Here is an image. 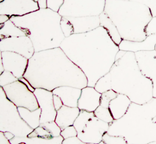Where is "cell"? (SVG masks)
Returning <instances> with one entry per match:
<instances>
[{
  "label": "cell",
  "mask_w": 156,
  "mask_h": 144,
  "mask_svg": "<svg viewBox=\"0 0 156 144\" xmlns=\"http://www.w3.org/2000/svg\"><path fill=\"white\" fill-rule=\"evenodd\" d=\"M62 16L49 8H40L22 16H12L10 20L29 37L33 44L37 40L62 43L65 36L62 31Z\"/></svg>",
  "instance_id": "cell-3"
},
{
  "label": "cell",
  "mask_w": 156,
  "mask_h": 144,
  "mask_svg": "<svg viewBox=\"0 0 156 144\" xmlns=\"http://www.w3.org/2000/svg\"><path fill=\"white\" fill-rule=\"evenodd\" d=\"M10 19V17L6 14H0V24H4Z\"/></svg>",
  "instance_id": "cell-20"
},
{
  "label": "cell",
  "mask_w": 156,
  "mask_h": 144,
  "mask_svg": "<svg viewBox=\"0 0 156 144\" xmlns=\"http://www.w3.org/2000/svg\"><path fill=\"white\" fill-rule=\"evenodd\" d=\"M95 115L100 120L109 124L115 120L109 108L100 105L96 109Z\"/></svg>",
  "instance_id": "cell-13"
},
{
  "label": "cell",
  "mask_w": 156,
  "mask_h": 144,
  "mask_svg": "<svg viewBox=\"0 0 156 144\" xmlns=\"http://www.w3.org/2000/svg\"><path fill=\"white\" fill-rule=\"evenodd\" d=\"M103 141L105 144H127L125 138L123 137L111 135L107 132L103 135Z\"/></svg>",
  "instance_id": "cell-16"
},
{
  "label": "cell",
  "mask_w": 156,
  "mask_h": 144,
  "mask_svg": "<svg viewBox=\"0 0 156 144\" xmlns=\"http://www.w3.org/2000/svg\"><path fill=\"white\" fill-rule=\"evenodd\" d=\"M35 2H38V0H33Z\"/></svg>",
  "instance_id": "cell-21"
},
{
  "label": "cell",
  "mask_w": 156,
  "mask_h": 144,
  "mask_svg": "<svg viewBox=\"0 0 156 144\" xmlns=\"http://www.w3.org/2000/svg\"><path fill=\"white\" fill-rule=\"evenodd\" d=\"M135 53L141 72L152 82L153 97L156 98V50L138 51Z\"/></svg>",
  "instance_id": "cell-6"
},
{
  "label": "cell",
  "mask_w": 156,
  "mask_h": 144,
  "mask_svg": "<svg viewBox=\"0 0 156 144\" xmlns=\"http://www.w3.org/2000/svg\"><path fill=\"white\" fill-rule=\"evenodd\" d=\"M131 102L127 95L118 94L109 103L108 107L114 120H117L125 115Z\"/></svg>",
  "instance_id": "cell-9"
},
{
  "label": "cell",
  "mask_w": 156,
  "mask_h": 144,
  "mask_svg": "<svg viewBox=\"0 0 156 144\" xmlns=\"http://www.w3.org/2000/svg\"><path fill=\"white\" fill-rule=\"evenodd\" d=\"M145 31L147 36L156 34V16L152 17L150 21L148 23L145 28Z\"/></svg>",
  "instance_id": "cell-18"
},
{
  "label": "cell",
  "mask_w": 156,
  "mask_h": 144,
  "mask_svg": "<svg viewBox=\"0 0 156 144\" xmlns=\"http://www.w3.org/2000/svg\"><path fill=\"white\" fill-rule=\"evenodd\" d=\"M4 1V0H0V2H2Z\"/></svg>",
  "instance_id": "cell-22"
},
{
  "label": "cell",
  "mask_w": 156,
  "mask_h": 144,
  "mask_svg": "<svg viewBox=\"0 0 156 144\" xmlns=\"http://www.w3.org/2000/svg\"><path fill=\"white\" fill-rule=\"evenodd\" d=\"M39 9L38 3L33 0H4L0 2V14L10 17L22 16Z\"/></svg>",
  "instance_id": "cell-5"
},
{
  "label": "cell",
  "mask_w": 156,
  "mask_h": 144,
  "mask_svg": "<svg viewBox=\"0 0 156 144\" xmlns=\"http://www.w3.org/2000/svg\"><path fill=\"white\" fill-rule=\"evenodd\" d=\"M106 0H65L58 13L62 17L99 16L105 10Z\"/></svg>",
  "instance_id": "cell-4"
},
{
  "label": "cell",
  "mask_w": 156,
  "mask_h": 144,
  "mask_svg": "<svg viewBox=\"0 0 156 144\" xmlns=\"http://www.w3.org/2000/svg\"><path fill=\"white\" fill-rule=\"evenodd\" d=\"M65 0H47V8L55 11L59 12Z\"/></svg>",
  "instance_id": "cell-17"
},
{
  "label": "cell",
  "mask_w": 156,
  "mask_h": 144,
  "mask_svg": "<svg viewBox=\"0 0 156 144\" xmlns=\"http://www.w3.org/2000/svg\"><path fill=\"white\" fill-rule=\"evenodd\" d=\"M109 73L112 90L132 102L142 104L153 98L152 82L141 72L134 52L119 50Z\"/></svg>",
  "instance_id": "cell-2"
},
{
  "label": "cell",
  "mask_w": 156,
  "mask_h": 144,
  "mask_svg": "<svg viewBox=\"0 0 156 144\" xmlns=\"http://www.w3.org/2000/svg\"><path fill=\"white\" fill-rule=\"evenodd\" d=\"M118 94V93L112 89L104 92L101 94L100 105L106 108H108L109 103L112 100L116 97Z\"/></svg>",
  "instance_id": "cell-14"
},
{
  "label": "cell",
  "mask_w": 156,
  "mask_h": 144,
  "mask_svg": "<svg viewBox=\"0 0 156 144\" xmlns=\"http://www.w3.org/2000/svg\"><path fill=\"white\" fill-rule=\"evenodd\" d=\"M26 35L25 33L17 27L10 19L4 24H0L1 40L11 37Z\"/></svg>",
  "instance_id": "cell-11"
},
{
  "label": "cell",
  "mask_w": 156,
  "mask_h": 144,
  "mask_svg": "<svg viewBox=\"0 0 156 144\" xmlns=\"http://www.w3.org/2000/svg\"><path fill=\"white\" fill-rule=\"evenodd\" d=\"M62 31L66 38L74 34V28L73 24L65 17H62L61 21Z\"/></svg>",
  "instance_id": "cell-15"
},
{
  "label": "cell",
  "mask_w": 156,
  "mask_h": 144,
  "mask_svg": "<svg viewBox=\"0 0 156 144\" xmlns=\"http://www.w3.org/2000/svg\"><path fill=\"white\" fill-rule=\"evenodd\" d=\"M107 133L125 138L127 144H156V98L131 102L125 115L109 124Z\"/></svg>",
  "instance_id": "cell-1"
},
{
  "label": "cell",
  "mask_w": 156,
  "mask_h": 144,
  "mask_svg": "<svg viewBox=\"0 0 156 144\" xmlns=\"http://www.w3.org/2000/svg\"><path fill=\"white\" fill-rule=\"evenodd\" d=\"M155 50H156V46H155Z\"/></svg>",
  "instance_id": "cell-23"
},
{
  "label": "cell",
  "mask_w": 156,
  "mask_h": 144,
  "mask_svg": "<svg viewBox=\"0 0 156 144\" xmlns=\"http://www.w3.org/2000/svg\"><path fill=\"white\" fill-rule=\"evenodd\" d=\"M65 17L73 24L74 34L86 33L92 31L100 26L99 16Z\"/></svg>",
  "instance_id": "cell-7"
},
{
  "label": "cell",
  "mask_w": 156,
  "mask_h": 144,
  "mask_svg": "<svg viewBox=\"0 0 156 144\" xmlns=\"http://www.w3.org/2000/svg\"><path fill=\"white\" fill-rule=\"evenodd\" d=\"M47 0H38L37 3H38L39 8L41 9L47 8Z\"/></svg>",
  "instance_id": "cell-19"
},
{
  "label": "cell",
  "mask_w": 156,
  "mask_h": 144,
  "mask_svg": "<svg viewBox=\"0 0 156 144\" xmlns=\"http://www.w3.org/2000/svg\"><path fill=\"white\" fill-rule=\"evenodd\" d=\"M156 34L147 36L144 40L133 41L122 40L119 47L120 50L135 52L140 51H150L155 50Z\"/></svg>",
  "instance_id": "cell-8"
},
{
  "label": "cell",
  "mask_w": 156,
  "mask_h": 144,
  "mask_svg": "<svg viewBox=\"0 0 156 144\" xmlns=\"http://www.w3.org/2000/svg\"><path fill=\"white\" fill-rule=\"evenodd\" d=\"M95 88L100 93L111 90V76L108 72L99 79L95 84Z\"/></svg>",
  "instance_id": "cell-12"
},
{
  "label": "cell",
  "mask_w": 156,
  "mask_h": 144,
  "mask_svg": "<svg viewBox=\"0 0 156 144\" xmlns=\"http://www.w3.org/2000/svg\"><path fill=\"white\" fill-rule=\"evenodd\" d=\"M100 26L105 28L111 39L118 46L123 40L115 25L109 18L106 13L104 11L99 15Z\"/></svg>",
  "instance_id": "cell-10"
}]
</instances>
